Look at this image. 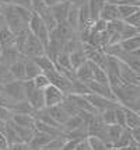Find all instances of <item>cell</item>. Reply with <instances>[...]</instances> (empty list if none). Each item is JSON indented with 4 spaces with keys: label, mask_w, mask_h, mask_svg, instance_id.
I'll use <instances>...</instances> for the list:
<instances>
[{
    "label": "cell",
    "mask_w": 140,
    "mask_h": 150,
    "mask_svg": "<svg viewBox=\"0 0 140 150\" xmlns=\"http://www.w3.org/2000/svg\"><path fill=\"white\" fill-rule=\"evenodd\" d=\"M14 112L10 110V108H6V107H0V121L3 122H8L13 119Z\"/></svg>",
    "instance_id": "bcb514c9"
},
{
    "label": "cell",
    "mask_w": 140,
    "mask_h": 150,
    "mask_svg": "<svg viewBox=\"0 0 140 150\" xmlns=\"http://www.w3.org/2000/svg\"><path fill=\"white\" fill-rule=\"evenodd\" d=\"M53 137L56 136H52V135H48L45 132H39V131H35L34 133L32 139L30 140V143H28V149L30 150H41L44 149L45 146H46Z\"/></svg>",
    "instance_id": "8fae6325"
},
{
    "label": "cell",
    "mask_w": 140,
    "mask_h": 150,
    "mask_svg": "<svg viewBox=\"0 0 140 150\" xmlns=\"http://www.w3.org/2000/svg\"><path fill=\"white\" fill-rule=\"evenodd\" d=\"M69 56H70V63H72V67H73L74 70H76L80 65H83L84 62H87V58H86V55H84V52H83V49H81V48L76 49V51L72 52Z\"/></svg>",
    "instance_id": "e575fe53"
},
{
    "label": "cell",
    "mask_w": 140,
    "mask_h": 150,
    "mask_svg": "<svg viewBox=\"0 0 140 150\" xmlns=\"http://www.w3.org/2000/svg\"><path fill=\"white\" fill-rule=\"evenodd\" d=\"M140 34V28H136L133 25H129L126 23H123V27H122V30H120V41L122 39H127V38H132L134 35H139Z\"/></svg>",
    "instance_id": "8d00e7d4"
},
{
    "label": "cell",
    "mask_w": 140,
    "mask_h": 150,
    "mask_svg": "<svg viewBox=\"0 0 140 150\" xmlns=\"http://www.w3.org/2000/svg\"><path fill=\"white\" fill-rule=\"evenodd\" d=\"M46 108V111L49 112V115L53 118L55 121L58 122L59 125H63L66 122V119L69 118L67 115V112L62 108V105L58 104V105H52V107H45Z\"/></svg>",
    "instance_id": "ffe728a7"
},
{
    "label": "cell",
    "mask_w": 140,
    "mask_h": 150,
    "mask_svg": "<svg viewBox=\"0 0 140 150\" xmlns=\"http://www.w3.org/2000/svg\"><path fill=\"white\" fill-rule=\"evenodd\" d=\"M122 129L123 128H120L119 125H116V124L107 125V142L109 147H112V144L118 140V137L122 133Z\"/></svg>",
    "instance_id": "4316f807"
},
{
    "label": "cell",
    "mask_w": 140,
    "mask_h": 150,
    "mask_svg": "<svg viewBox=\"0 0 140 150\" xmlns=\"http://www.w3.org/2000/svg\"><path fill=\"white\" fill-rule=\"evenodd\" d=\"M140 10V6H133V4H118V13H119V18L123 20L129 17L130 14L134 11Z\"/></svg>",
    "instance_id": "74e56055"
},
{
    "label": "cell",
    "mask_w": 140,
    "mask_h": 150,
    "mask_svg": "<svg viewBox=\"0 0 140 150\" xmlns=\"http://www.w3.org/2000/svg\"><path fill=\"white\" fill-rule=\"evenodd\" d=\"M125 146H139V143L134 140L132 135H130V129L129 128H123L120 136L118 137V140L112 144L111 149H116V147H125Z\"/></svg>",
    "instance_id": "9a60e30c"
},
{
    "label": "cell",
    "mask_w": 140,
    "mask_h": 150,
    "mask_svg": "<svg viewBox=\"0 0 140 150\" xmlns=\"http://www.w3.org/2000/svg\"><path fill=\"white\" fill-rule=\"evenodd\" d=\"M74 73H76V79L83 81V83H86V84L93 81V70L88 65V62H84L83 65H80L74 70Z\"/></svg>",
    "instance_id": "ac0fdd59"
},
{
    "label": "cell",
    "mask_w": 140,
    "mask_h": 150,
    "mask_svg": "<svg viewBox=\"0 0 140 150\" xmlns=\"http://www.w3.org/2000/svg\"><path fill=\"white\" fill-rule=\"evenodd\" d=\"M65 93H62L58 88V87H55V86L49 84L44 90V98H45V107H52V105H58L60 104L62 101H63V98H65Z\"/></svg>",
    "instance_id": "30bf717a"
},
{
    "label": "cell",
    "mask_w": 140,
    "mask_h": 150,
    "mask_svg": "<svg viewBox=\"0 0 140 150\" xmlns=\"http://www.w3.org/2000/svg\"><path fill=\"white\" fill-rule=\"evenodd\" d=\"M70 1L69 0H63V1H60L58 4H55V6H51V11L53 14L55 20H56V23H62V21H66V17H67V13H69V8H70Z\"/></svg>",
    "instance_id": "7c38bea8"
},
{
    "label": "cell",
    "mask_w": 140,
    "mask_h": 150,
    "mask_svg": "<svg viewBox=\"0 0 140 150\" xmlns=\"http://www.w3.org/2000/svg\"><path fill=\"white\" fill-rule=\"evenodd\" d=\"M32 60L39 66V69L42 73H45V72H48V70H51V69L55 67V62L52 59L48 58L46 55H41V56H37V58H32Z\"/></svg>",
    "instance_id": "4dcf8cb0"
},
{
    "label": "cell",
    "mask_w": 140,
    "mask_h": 150,
    "mask_svg": "<svg viewBox=\"0 0 140 150\" xmlns=\"http://www.w3.org/2000/svg\"><path fill=\"white\" fill-rule=\"evenodd\" d=\"M119 79L122 84H136L140 86V73L134 72L132 67L119 60Z\"/></svg>",
    "instance_id": "ba28073f"
},
{
    "label": "cell",
    "mask_w": 140,
    "mask_h": 150,
    "mask_svg": "<svg viewBox=\"0 0 140 150\" xmlns=\"http://www.w3.org/2000/svg\"><path fill=\"white\" fill-rule=\"evenodd\" d=\"M66 96H69V97L73 100L74 104L77 105V108H79L80 111L91 112V114H98V111L87 101V98L84 97V96H80V94H66Z\"/></svg>",
    "instance_id": "2e32d148"
},
{
    "label": "cell",
    "mask_w": 140,
    "mask_h": 150,
    "mask_svg": "<svg viewBox=\"0 0 140 150\" xmlns=\"http://www.w3.org/2000/svg\"><path fill=\"white\" fill-rule=\"evenodd\" d=\"M14 41H15V34L7 25L1 27L0 28V49L7 46H14Z\"/></svg>",
    "instance_id": "d6986e66"
},
{
    "label": "cell",
    "mask_w": 140,
    "mask_h": 150,
    "mask_svg": "<svg viewBox=\"0 0 140 150\" xmlns=\"http://www.w3.org/2000/svg\"><path fill=\"white\" fill-rule=\"evenodd\" d=\"M100 117L105 125L116 124V122H115V108H108L105 111L100 112Z\"/></svg>",
    "instance_id": "b9f144b4"
},
{
    "label": "cell",
    "mask_w": 140,
    "mask_h": 150,
    "mask_svg": "<svg viewBox=\"0 0 140 150\" xmlns=\"http://www.w3.org/2000/svg\"><path fill=\"white\" fill-rule=\"evenodd\" d=\"M27 101L30 103V105L32 107V110H41L45 108V98H44V90L35 88L34 93L27 98Z\"/></svg>",
    "instance_id": "44dd1931"
},
{
    "label": "cell",
    "mask_w": 140,
    "mask_h": 150,
    "mask_svg": "<svg viewBox=\"0 0 140 150\" xmlns=\"http://www.w3.org/2000/svg\"><path fill=\"white\" fill-rule=\"evenodd\" d=\"M1 14H3V17L6 20V25L14 34L24 31V30H28V24L20 17V14H18V11H17V8H15L14 4L10 3V4L3 6L1 7Z\"/></svg>",
    "instance_id": "7a4b0ae2"
},
{
    "label": "cell",
    "mask_w": 140,
    "mask_h": 150,
    "mask_svg": "<svg viewBox=\"0 0 140 150\" xmlns=\"http://www.w3.org/2000/svg\"><path fill=\"white\" fill-rule=\"evenodd\" d=\"M15 101L14 100H11V98L8 97V96H6L4 93L0 91V107H6V108H11V105L14 104Z\"/></svg>",
    "instance_id": "7dc6e473"
},
{
    "label": "cell",
    "mask_w": 140,
    "mask_h": 150,
    "mask_svg": "<svg viewBox=\"0 0 140 150\" xmlns=\"http://www.w3.org/2000/svg\"><path fill=\"white\" fill-rule=\"evenodd\" d=\"M88 62V65L91 67V70H93V80L94 81H97V83H101V84H108V77H107V73L105 70L100 67L98 65H95L94 62L91 60H87ZM109 86V84H108Z\"/></svg>",
    "instance_id": "cb8c5ba5"
},
{
    "label": "cell",
    "mask_w": 140,
    "mask_h": 150,
    "mask_svg": "<svg viewBox=\"0 0 140 150\" xmlns=\"http://www.w3.org/2000/svg\"><path fill=\"white\" fill-rule=\"evenodd\" d=\"M88 88H90V93H94V94H98V96H102V97H107L109 100H115V96H113L111 87L108 84H101V83H97V81H90L88 83ZM116 101V100H115Z\"/></svg>",
    "instance_id": "4fadbf2b"
},
{
    "label": "cell",
    "mask_w": 140,
    "mask_h": 150,
    "mask_svg": "<svg viewBox=\"0 0 140 150\" xmlns=\"http://www.w3.org/2000/svg\"><path fill=\"white\" fill-rule=\"evenodd\" d=\"M115 100L122 107L140 111V86L136 84H119L116 87H111Z\"/></svg>",
    "instance_id": "6da1fadb"
},
{
    "label": "cell",
    "mask_w": 140,
    "mask_h": 150,
    "mask_svg": "<svg viewBox=\"0 0 140 150\" xmlns=\"http://www.w3.org/2000/svg\"><path fill=\"white\" fill-rule=\"evenodd\" d=\"M11 4H15V6H21V7H27L30 10L31 8V0H11Z\"/></svg>",
    "instance_id": "681fc988"
},
{
    "label": "cell",
    "mask_w": 140,
    "mask_h": 150,
    "mask_svg": "<svg viewBox=\"0 0 140 150\" xmlns=\"http://www.w3.org/2000/svg\"><path fill=\"white\" fill-rule=\"evenodd\" d=\"M11 3V0H0V6H6V4H10Z\"/></svg>",
    "instance_id": "6f0895ef"
},
{
    "label": "cell",
    "mask_w": 140,
    "mask_h": 150,
    "mask_svg": "<svg viewBox=\"0 0 140 150\" xmlns=\"http://www.w3.org/2000/svg\"><path fill=\"white\" fill-rule=\"evenodd\" d=\"M24 59H27V56L20 53L14 46H7L0 49V62L6 66H10L15 63L17 60H24Z\"/></svg>",
    "instance_id": "9c48e42d"
},
{
    "label": "cell",
    "mask_w": 140,
    "mask_h": 150,
    "mask_svg": "<svg viewBox=\"0 0 140 150\" xmlns=\"http://www.w3.org/2000/svg\"><path fill=\"white\" fill-rule=\"evenodd\" d=\"M115 122L120 128H126V118H125V110L123 107L115 108Z\"/></svg>",
    "instance_id": "ee69618b"
},
{
    "label": "cell",
    "mask_w": 140,
    "mask_h": 150,
    "mask_svg": "<svg viewBox=\"0 0 140 150\" xmlns=\"http://www.w3.org/2000/svg\"><path fill=\"white\" fill-rule=\"evenodd\" d=\"M35 131L45 132V133L52 135V136H59V135L63 133L62 129L55 128V126H51V125H48V124H44V122H41V121H35Z\"/></svg>",
    "instance_id": "836d02e7"
},
{
    "label": "cell",
    "mask_w": 140,
    "mask_h": 150,
    "mask_svg": "<svg viewBox=\"0 0 140 150\" xmlns=\"http://www.w3.org/2000/svg\"><path fill=\"white\" fill-rule=\"evenodd\" d=\"M84 97L87 98V101L93 105L94 108L98 111V114L102 111H105L108 108H118V107H122V105L115 101V100H109L107 97H102V96H98V94H94V93H90V94H86Z\"/></svg>",
    "instance_id": "5b68a950"
},
{
    "label": "cell",
    "mask_w": 140,
    "mask_h": 150,
    "mask_svg": "<svg viewBox=\"0 0 140 150\" xmlns=\"http://www.w3.org/2000/svg\"><path fill=\"white\" fill-rule=\"evenodd\" d=\"M4 136H6V140H7V144H13V143H18L20 139L17 136L15 133V129H14V122L13 121H8L6 122V126H4Z\"/></svg>",
    "instance_id": "f546056e"
},
{
    "label": "cell",
    "mask_w": 140,
    "mask_h": 150,
    "mask_svg": "<svg viewBox=\"0 0 140 150\" xmlns=\"http://www.w3.org/2000/svg\"><path fill=\"white\" fill-rule=\"evenodd\" d=\"M87 142L90 146V150H109L111 147L108 146L102 139L95 136H87Z\"/></svg>",
    "instance_id": "d590c367"
},
{
    "label": "cell",
    "mask_w": 140,
    "mask_h": 150,
    "mask_svg": "<svg viewBox=\"0 0 140 150\" xmlns=\"http://www.w3.org/2000/svg\"><path fill=\"white\" fill-rule=\"evenodd\" d=\"M69 1L76 7H80V6H83V4H86L87 3V0H69Z\"/></svg>",
    "instance_id": "f5cc1de1"
},
{
    "label": "cell",
    "mask_w": 140,
    "mask_h": 150,
    "mask_svg": "<svg viewBox=\"0 0 140 150\" xmlns=\"http://www.w3.org/2000/svg\"><path fill=\"white\" fill-rule=\"evenodd\" d=\"M13 121L15 125L25 126V128H35V119L31 114H14Z\"/></svg>",
    "instance_id": "484cf974"
},
{
    "label": "cell",
    "mask_w": 140,
    "mask_h": 150,
    "mask_svg": "<svg viewBox=\"0 0 140 150\" xmlns=\"http://www.w3.org/2000/svg\"><path fill=\"white\" fill-rule=\"evenodd\" d=\"M24 62H25V59L24 60H17L15 63L8 66V70L14 77V80H25V63Z\"/></svg>",
    "instance_id": "603a6c76"
},
{
    "label": "cell",
    "mask_w": 140,
    "mask_h": 150,
    "mask_svg": "<svg viewBox=\"0 0 140 150\" xmlns=\"http://www.w3.org/2000/svg\"><path fill=\"white\" fill-rule=\"evenodd\" d=\"M0 13H1V6H0Z\"/></svg>",
    "instance_id": "91938a15"
},
{
    "label": "cell",
    "mask_w": 140,
    "mask_h": 150,
    "mask_svg": "<svg viewBox=\"0 0 140 150\" xmlns=\"http://www.w3.org/2000/svg\"><path fill=\"white\" fill-rule=\"evenodd\" d=\"M123 23H126L129 25H133L136 28H140V10L134 11L133 14H130L126 18H123Z\"/></svg>",
    "instance_id": "f6af8a7d"
},
{
    "label": "cell",
    "mask_w": 140,
    "mask_h": 150,
    "mask_svg": "<svg viewBox=\"0 0 140 150\" xmlns=\"http://www.w3.org/2000/svg\"><path fill=\"white\" fill-rule=\"evenodd\" d=\"M4 25H6V20H4V17H3V14L0 13V28L4 27Z\"/></svg>",
    "instance_id": "9f6ffc18"
},
{
    "label": "cell",
    "mask_w": 140,
    "mask_h": 150,
    "mask_svg": "<svg viewBox=\"0 0 140 150\" xmlns=\"http://www.w3.org/2000/svg\"><path fill=\"white\" fill-rule=\"evenodd\" d=\"M130 135H132V137H133L134 140H136V142L140 144V126H137V128H133V129H130Z\"/></svg>",
    "instance_id": "f907efd6"
},
{
    "label": "cell",
    "mask_w": 140,
    "mask_h": 150,
    "mask_svg": "<svg viewBox=\"0 0 140 150\" xmlns=\"http://www.w3.org/2000/svg\"><path fill=\"white\" fill-rule=\"evenodd\" d=\"M119 46L122 48V51H125V52H136V51H140V34L139 35H134L132 38L122 39L119 42Z\"/></svg>",
    "instance_id": "7402d4cb"
},
{
    "label": "cell",
    "mask_w": 140,
    "mask_h": 150,
    "mask_svg": "<svg viewBox=\"0 0 140 150\" xmlns=\"http://www.w3.org/2000/svg\"><path fill=\"white\" fill-rule=\"evenodd\" d=\"M44 74L48 77L49 83L52 86H55V87H58L62 93H65V94H70L72 93V81L67 77H65L60 72H58L56 67L45 72Z\"/></svg>",
    "instance_id": "277c9868"
},
{
    "label": "cell",
    "mask_w": 140,
    "mask_h": 150,
    "mask_svg": "<svg viewBox=\"0 0 140 150\" xmlns=\"http://www.w3.org/2000/svg\"><path fill=\"white\" fill-rule=\"evenodd\" d=\"M100 18L105 20V21H113V20L119 18V13H118V6L113 3H105L100 10Z\"/></svg>",
    "instance_id": "5bb4252c"
},
{
    "label": "cell",
    "mask_w": 140,
    "mask_h": 150,
    "mask_svg": "<svg viewBox=\"0 0 140 150\" xmlns=\"http://www.w3.org/2000/svg\"><path fill=\"white\" fill-rule=\"evenodd\" d=\"M123 27V20H113V21H108L107 27H105V31L108 33V35H112V34H119L120 30Z\"/></svg>",
    "instance_id": "ab89813d"
},
{
    "label": "cell",
    "mask_w": 140,
    "mask_h": 150,
    "mask_svg": "<svg viewBox=\"0 0 140 150\" xmlns=\"http://www.w3.org/2000/svg\"><path fill=\"white\" fill-rule=\"evenodd\" d=\"M111 150H139V146H125V147H116Z\"/></svg>",
    "instance_id": "11a10c76"
},
{
    "label": "cell",
    "mask_w": 140,
    "mask_h": 150,
    "mask_svg": "<svg viewBox=\"0 0 140 150\" xmlns=\"http://www.w3.org/2000/svg\"><path fill=\"white\" fill-rule=\"evenodd\" d=\"M41 150H55V149H46V147H44V149H41Z\"/></svg>",
    "instance_id": "680465c9"
},
{
    "label": "cell",
    "mask_w": 140,
    "mask_h": 150,
    "mask_svg": "<svg viewBox=\"0 0 140 150\" xmlns=\"http://www.w3.org/2000/svg\"><path fill=\"white\" fill-rule=\"evenodd\" d=\"M24 80H13L7 84L0 86V91L4 93L6 96L14 100V101H21L25 100V94H24V86H23Z\"/></svg>",
    "instance_id": "52a82bcc"
},
{
    "label": "cell",
    "mask_w": 140,
    "mask_h": 150,
    "mask_svg": "<svg viewBox=\"0 0 140 150\" xmlns=\"http://www.w3.org/2000/svg\"><path fill=\"white\" fill-rule=\"evenodd\" d=\"M6 150H30V149H28V144H27V143L18 142V143L8 144V147H7Z\"/></svg>",
    "instance_id": "c3c4849f"
},
{
    "label": "cell",
    "mask_w": 140,
    "mask_h": 150,
    "mask_svg": "<svg viewBox=\"0 0 140 150\" xmlns=\"http://www.w3.org/2000/svg\"><path fill=\"white\" fill-rule=\"evenodd\" d=\"M23 53L30 59L37 58V56H41V55H45V46H44V44H42L35 35H32L31 33H28Z\"/></svg>",
    "instance_id": "8992f818"
},
{
    "label": "cell",
    "mask_w": 140,
    "mask_h": 150,
    "mask_svg": "<svg viewBox=\"0 0 140 150\" xmlns=\"http://www.w3.org/2000/svg\"><path fill=\"white\" fill-rule=\"evenodd\" d=\"M14 129H15V133L20 139V142L23 143H30V140L32 139L34 133H35V128H25V126H20V125L14 124Z\"/></svg>",
    "instance_id": "d4e9b609"
},
{
    "label": "cell",
    "mask_w": 140,
    "mask_h": 150,
    "mask_svg": "<svg viewBox=\"0 0 140 150\" xmlns=\"http://www.w3.org/2000/svg\"><path fill=\"white\" fill-rule=\"evenodd\" d=\"M8 147V144H7V140H6V136H4V133L0 131V150H6Z\"/></svg>",
    "instance_id": "816d5d0a"
},
{
    "label": "cell",
    "mask_w": 140,
    "mask_h": 150,
    "mask_svg": "<svg viewBox=\"0 0 140 150\" xmlns=\"http://www.w3.org/2000/svg\"><path fill=\"white\" fill-rule=\"evenodd\" d=\"M60 1H63V0H44V3H45V6L51 7V6H55V4H58Z\"/></svg>",
    "instance_id": "db71d44e"
},
{
    "label": "cell",
    "mask_w": 140,
    "mask_h": 150,
    "mask_svg": "<svg viewBox=\"0 0 140 150\" xmlns=\"http://www.w3.org/2000/svg\"><path fill=\"white\" fill-rule=\"evenodd\" d=\"M25 80H32L34 77H37L38 74H41V69L39 66L34 62L32 59H25Z\"/></svg>",
    "instance_id": "f1b7e54d"
},
{
    "label": "cell",
    "mask_w": 140,
    "mask_h": 150,
    "mask_svg": "<svg viewBox=\"0 0 140 150\" xmlns=\"http://www.w3.org/2000/svg\"><path fill=\"white\" fill-rule=\"evenodd\" d=\"M66 23L77 33V28H79V7L70 4V8H69V13H67L66 17Z\"/></svg>",
    "instance_id": "1f68e13d"
},
{
    "label": "cell",
    "mask_w": 140,
    "mask_h": 150,
    "mask_svg": "<svg viewBox=\"0 0 140 150\" xmlns=\"http://www.w3.org/2000/svg\"><path fill=\"white\" fill-rule=\"evenodd\" d=\"M35 13L39 16V18L44 21V24L46 25V28L49 30V31H52L55 27L58 25V23H56V20H55L53 14H52V11H51V8L48 6H44L41 10H38V11H35Z\"/></svg>",
    "instance_id": "e0dca14e"
},
{
    "label": "cell",
    "mask_w": 140,
    "mask_h": 150,
    "mask_svg": "<svg viewBox=\"0 0 140 150\" xmlns=\"http://www.w3.org/2000/svg\"><path fill=\"white\" fill-rule=\"evenodd\" d=\"M32 81H34V84H35V87L39 88V90H45L48 86L51 84L49 80H48V77L44 74V73H41V74H38L37 77H34Z\"/></svg>",
    "instance_id": "7bdbcfd3"
},
{
    "label": "cell",
    "mask_w": 140,
    "mask_h": 150,
    "mask_svg": "<svg viewBox=\"0 0 140 150\" xmlns=\"http://www.w3.org/2000/svg\"><path fill=\"white\" fill-rule=\"evenodd\" d=\"M14 77L11 76V73L8 70V66H6L4 63L0 62V86L7 84L10 81H13Z\"/></svg>",
    "instance_id": "60d3db41"
},
{
    "label": "cell",
    "mask_w": 140,
    "mask_h": 150,
    "mask_svg": "<svg viewBox=\"0 0 140 150\" xmlns=\"http://www.w3.org/2000/svg\"><path fill=\"white\" fill-rule=\"evenodd\" d=\"M125 118H126V128L129 129H133V128H137L140 126V115L139 112L133 111V110H129V108H125Z\"/></svg>",
    "instance_id": "83f0119b"
},
{
    "label": "cell",
    "mask_w": 140,
    "mask_h": 150,
    "mask_svg": "<svg viewBox=\"0 0 140 150\" xmlns=\"http://www.w3.org/2000/svg\"><path fill=\"white\" fill-rule=\"evenodd\" d=\"M70 94H80V96H86V94H90V88L86 83H83L80 80H74L72 81V93Z\"/></svg>",
    "instance_id": "f35d334b"
},
{
    "label": "cell",
    "mask_w": 140,
    "mask_h": 150,
    "mask_svg": "<svg viewBox=\"0 0 140 150\" xmlns=\"http://www.w3.org/2000/svg\"><path fill=\"white\" fill-rule=\"evenodd\" d=\"M28 31L39 39L41 42L44 44V46H46L48 41H49V30L46 28L44 21L39 18V16L35 11H32V16H31V18L28 21Z\"/></svg>",
    "instance_id": "3957f363"
},
{
    "label": "cell",
    "mask_w": 140,
    "mask_h": 150,
    "mask_svg": "<svg viewBox=\"0 0 140 150\" xmlns=\"http://www.w3.org/2000/svg\"><path fill=\"white\" fill-rule=\"evenodd\" d=\"M14 114H32V107L30 105L27 100H21V101H15L11 108H10Z\"/></svg>",
    "instance_id": "d6a6232c"
}]
</instances>
